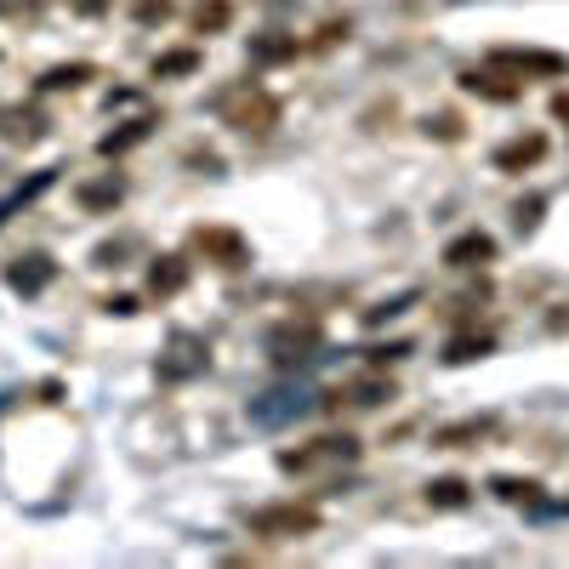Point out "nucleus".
<instances>
[{
    "mask_svg": "<svg viewBox=\"0 0 569 569\" xmlns=\"http://www.w3.org/2000/svg\"><path fill=\"white\" fill-rule=\"evenodd\" d=\"M211 109H217V120L222 126H233V131H246V137H268L273 126H279V98L268 86H257V80H233V86H222L217 98H211Z\"/></svg>",
    "mask_w": 569,
    "mask_h": 569,
    "instance_id": "f257e3e1",
    "label": "nucleus"
},
{
    "mask_svg": "<svg viewBox=\"0 0 569 569\" xmlns=\"http://www.w3.org/2000/svg\"><path fill=\"white\" fill-rule=\"evenodd\" d=\"M325 525L313 501H273V507H257L251 512V536L262 541H302Z\"/></svg>",
    "mask_w": 569,
    "mask_h": 569,
    "instance_id": "f03ea898",
    "label": "nucleus"
},
{
    "mask_svg": "<svg viewBox=\"0 0 569 569\" xmlns=\"http://www.w3.org/2000/svg\"><path fill=\"white\" fill-rule=\"evenodd\" d=\"M348 461H359V439H348V433H325V439H308L279 456L284 472H325V467H348Z\"/></svg>",
    "mask_w": 569,
    "mask_h": 569,
    "instance_id": "7ed1b4c3",
    "label": "nucleus"
},
{
    "mask_svg": "<svg viewBox=\"0 0 569 569\" xmlns=\"http://www.w3.org/2000/svg\"><path fill=\"white\" fill-rule=\"evenodd\" d=\"M188 246H194V257H206L211 268H246L251 262V240L240 228H222V222H206V228H194L188 233Z\"/></svg>",
    "mask_w": 569,
    "mask_h": 569,
    "instance_id": "20e7f679",
    "label": "nucleus"
},
{
    "mask_svg": "<svg viewBox=\"0 0 569 569\" xmlns=\"http://www.w3.org/2000/svg\"><path fill=\"white\" fill-rule=\"evenodd\" d=\"M485 63H496V69H507L518 80H558V74H569V58L563 52H541V46H496Z\"/></svg>",
    "mask_w": 569,
    "mask_h": 569,
    "instance_id": "39448f33",
    "label": "nucleus"
},
{
    "mask_svg": "<svg viewBox=\"0 0 569 569\" xmlns=\"http://www.w3.org/2000/svg\"><path fill=\"white\" fill-rule=\"evenodd\" d=\"M461 91H467V98H485V103H518V98H525V80L496 69V63H485V69L461 74Z\"/></svg>",
    "mask_w": 569,
    "mask_h": 569,
    "instance_id": "423d86ee",
    "label": "nucleus"
},
{
    "mask_svg": "<svg viewBox=\"0 0 569 569\" xmlns=\"http://www.w3.org/2000/svg\"><path fill=\"white\" fill-rule=\"evenodd\" d=\"M490 160H496V171H512V177L530 171V166H541V160H547V131H518V137H507Z\"/></svg>",
    "mask_w": 569,
    "mask_h": 569,
    "instance_id": "0eeeda50",
    "label": "nucleus"
},
{
    "mask_svg": "<svg viewBox=\"0 0 569 569\" xmlns=\"http://www.w3.org/2000/svg\"><path fill=\"white\" fill-rule=\"evenodd\" d=\"M325 337H319V325L313 319H291V325H279L273 337H268V353L279 359V365H291V359H313V348H319Z\"/></svg>",
    "mask_w": 569,
    "mask_h": 569,
    "instance_id": "6e6552de",
    "label": "nucleus"
},
{
    "mask_svg": "<svg viewBox=\"0 0 569 569\" xmlns=\"http://www.w3.org/2000/svg\"><path fill=\"white\" fill-rule=\"evenodd\" d=\"M485 262H496V240L485 228H467V233H456V240L445 246V268H456V273L485 268Z\"/></svg>",
    "mask_w": 569,
    "mask_h": 569,
    "instance_id": "1a4fd4ad",
    "label": "nucleus"
},
{
    "mask_svg": "<svg viewBox=\"0 0 569 569\" xmlns=\"http://www.w3.org/2000/svg\"><path fill=\"white\" fill-rule=\"evenodd\" d=\"M382 399H393V382H382V376H365V382H348V388H337V393H325V410H342V405L376 410Z\"/></svg>",
    "mask_w": 569,
    "mask_h": 569,
    "instance_id": "9d476101",
    "label": "nucleus"
},
{
    "mask_svg": "<svg viewBox=\"0 0 569 569\" xmlns=\"http://www.w3.org/2000/svg\"><path fill=\"white\" fill-rule=\"evenodd\" d=\"M52 273H58V262L52 257H18L12 268H7V284L12 291H23V297H34V291H46V284H52Z\"/></svg>",
    "mask_w": 569,
    "mask_h": 569,
    "instance_id": "9b49d317",
    "label": "nucleus"
},
{
    "mask_svg": "<svg viewBox=\"0 0 569 569\" xmlns=\"http://www.w3.org/2000/svg\"><path fill=\"white\" fill-rule=\"evenodd\" d=\"M46 126H52V120H46L40 109H0V137H7V142H23V149L46 137Z\"/></svg>",
    "mask_w": 569,
    "mask_h": 569,
    "instance_id": "f8f14e48",
    "label": "nucleus"
},
{
    "mask_svg": "<svg viewBox=\"0 0 569 569\" xmlns=\"http://www.w3.org/2000/svg\"><path fill=\"white\" fill-rule=\"evenodd\" d=\"M302 52L297 34H251V63H291Z\"/></svg>",
    "mask_w": 569,
    "mask_h": 569,
    "instance_id": "ddd939ff",
    "label": "nucleus"
},
{
    "mask_svg": "<svg viewBox=\"0 0 569 569\" xmlns=\"http://www.w3.org/2000/svg\"><path fill=\"white\" fill-rule=\"evenodd\" d=\"M485 353H496L490 330H467V337H450L445 342V365H472V359H485Z\"/></svg>",
    "mask_w": 569,
    "mask_h": 569,
    "instance_id": "4468645a",
    "label": "nucleus"
},
{
    "mask_svg": "<svg viewBox=\"0 0 569 569\" xmlns=\"http://www.w3.org/2000/svg\"><path fill=\"white\" fill-rule=\"evenodd\" d=\"M490 427H496V416H467V421H456V427H439L433 445H439V450H461V445H472V439H485Z\"/></svg>",
    "mask_w": 569,
    "mask_h": 569,
    "instance_id": "2eb2a0df",
    "label": "nucleus"
},
{
    "mask_svg": "<svg viewBox=\"0 0 569 569\" xmlns=\"http://www.w3.org/2000/svg\"><path fill=\"white\" fill-rule=\"evenodd\" d=\"M467 501H472V485L456 479V472H450V479H433V485H427V507H439V512H461Z\"/></svg>",
    "mask_w": 569,
    "mask_h": 569,
    "instance_id": "dca6fc26",
    "label": "nucleus"
},
{
    "mask_svg": "<svg viewBox=\"0 0 569 569\" xmlns=\"http://www.w3.org/2000/svg\"><path fill=\"white\" fill-rule=\"evenodd\" d=\"M86 80H98V69H91V63H58V69H46L34 86L40 91H80Z\"/></svg>",
    "mask_w": 569,
    "mask_h": 569,
    "instance_id": "f3484780",
    "label": "nucleus"
},
{
    "mask_svg": "<svg viewBox=\"0 0 569 569\" xmlns=\"http://www.w3.org/2000/svg\"><path fill=\"white\" fill-rule=\"evenodd\" d=\"M182 284H188V262H182V257H160V262L149 268V291H154V297H177Z\"/></svg>",
    "mask_w": 569,
    "mask_h": 569,
    "instance_id": "a211bd4d",
    "label": "nucleus"
},
{
    "mask_svg": "<svg viewBox=\"0 0 569 569\" xmlns=\"http://www.w3.org/2000/svg\"><path fill=\"white\" fill-rule=\"evenodd\" d=\"M120 200H126V182H120L114 171H109L103 182H86V188H80V206H86V211H114Z\"/></svg>",
    "mask_w": 569,
    "mask_h": 569,
    "instance_id": "6ab92c4d",
    "label": "nucleus"
},
{
    "mask_svg": "<svg viewBox=\"0 0 569 569\" xmlns=\"http://www.w3.org/2000/svg\"><path fill=\"white\" fill-rule=\"evenodd\" d=\"M228 18H233L228 0H194V12H188V23H194L200 34H222V29H228Z\"/></svg>",
    "mask_w": 569,
    "mask_h": 569,
    "instance_id": "aec40b11",
    "label": "nucleus"
},
{
    "mask_svg": "<svg viewBox=\"0 0 569 569\" xmlns=\"http://www.w3.org/2000/svg\"><path fill=\"white\" fill-rule=\"evenodd\" d=\"M490 490L501 501H525V507H541V485L536 479H512V472H501V479H490Z\"/></svg>",
    "mask_w": 569,
    "mask_h": 569,
    "instance_id": "412c9836",
    "label": "nucleus"
},
{
    "mask_svg": "<svg viewBox=\"0 0 569 569\" xmlns=\"http://www.w3.org/2000/svg\"><path fill=\"white\" fill-rule=\"evenodd\" d=\"M194 69H200V52H194V46H177V52H160V58H154V80L194 74Z\"/></svg>",
    "mask_w": 569,
    "mask_h": 569,
    "instance_id": "4be33fe9",
    "label": "nucleus"
},
{
    "mask_svg": "<svg viewBox=\"0 0 569 569\" xmlns=\"http://www.w3.org/2000/svg\"><path fill=\"white\" fill-rule=\"evenodd\" d=\"M149 131H154V120H131V126H120V131H109V137L98 142V149H103V154H126V149H137V142H142V137H149Z\"/></svg>",
    "mask_w": 569,
    "mask_h": 569,
    "instance_id": "5701e85b",
    "label": "nucleus"
},
{
    "mask_svg": "<svg viewBox=\"0 0 569 569\" xmlns=\"http://www.w3.org/2000/svg\"><path fill=\"white\" fill-rule=\"evenodd\" d=\"M427 137H439V142H461V137H467V126H461V114H427Z\"/></svg>",
    "mask_w": 569,
    "mask_h": 569,
    "instance_id": "b1692460",
    "label": "nucleus"
},
{
    "mask_svg": "<svg viewBox=\"0 0 569 569\" xmlns=\"http://www.w3.org/2000/svg\"><path fill=\"white\" fill-rule=\"evenodd\" d=\"M137 18L142 23H166L171 18V0H137Z\"/></svg>",
    "mask_w": 569,
    "mask_h": 569,
    "instance_id": "393cba45",
    "label": "nucleus"
},
{
    "mask_svg": "<svg viewBox=\"0 0 569 569\" xmlns=\"http://www.w3.org/2000/svg\"><path fill=\"white\" fill-rule=\"evenodd\" d=\"M348 29H353L348 18H342V23H325V29H319V46H337V40H348Z\"/></svg>",
    "mask_w": 569,
    "mask_h": 569,
    "instance_id": "a878e982",
    "label": "nucleus"
},
{
    "mask_svg": "<svg viewBox=\"0 0 569 569\" xmlns=\"http://www.w3.org/2000/svg\"><path fill=\"white\" fill-rule=\"evenodd\" d=\"M536 211H541V200H530V206H518V233H530V228L541 222Z\"/></svg>",
    "mask_w": 569,
    "mask_h": 569,
    "instance_id": "bb28decb",
    "label": "nucleus"
},
{
    "mask_svg": "<svg viewBox=\"0 0 569 569\" xmlns=\"http://www.w3.org/2000/svg\"><path fill=\"white\" fill-rule=\"evenodd\" d=\"M109 313H137V297H109Z\"/></svg>",
    "mask_w": 569,
    "mask_h": 569,
    "instance_id": "cd10ccee",
    "label": "nucleus"
},
{
    "mask_svg": "<svg viewBox=\"0 0 569 569\" xmlns=\"http://www.w3.org/2000/svg\"><path fill=\"white\" fill-rule=\"evenodd\" d=\"M552 114H558V120H569V91H558V98H552Z\"/></svg>",
    "mask_w": 569,
    "mask_h": 569,
    "instance_id": "c85d7f7f",
    "label": "nucleus"
},
{
    "mask_svg": "<svg viewBox=\"0 0 569 569\" xmlns=\"http://www.w3.org/2000/svg\"><path fill=\"white\" fill-rule=\"evenodd\" d=\"M0 12H7V0H0Z\"/></svg>",
    "mask_w": 569,
    "mask_h": 569,
    "instance_id": "c756f323",
    "label": "nucleus"
}]
</instances>
